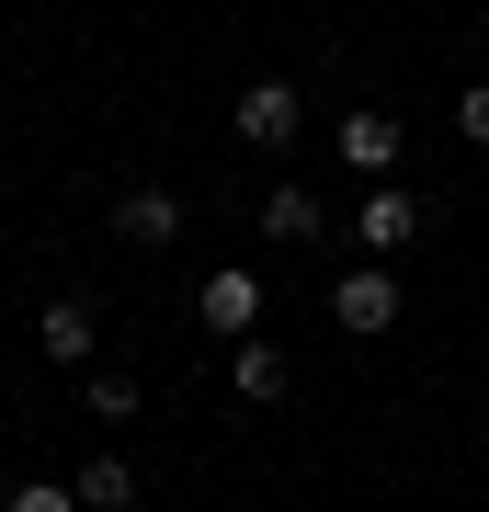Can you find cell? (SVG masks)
Wrapping results in <instances>:
<instances>
[{"label":"cell","mask_w":489,"mask_h":512,"mask_svg":"<svg viewBox=\"0 0 489 512\" xmlns=\"http://www.w3.org/2000/svg\"><path fill=\"white\" fill-rule=\"evenodd\" d=\"M330 319H342L353 342L399 330V274H387V262H353V274H342V296H330Z\"/></svg>","instance_id":"cell-1"},{"label":"cell","mask_w":489,"mask_h":512,"mask_svg":"<svg viewBox=\"0 0 489 512\" xmlns=\"http://www.w3.org/2000/svg\"><path fill=\"white\" fill-rule=\"evenodd\" d=\"M296 126H308V92L296 80H251L239 92V137L251 148H296Z\"/></svg>","instance_id":"cell-2"},{"label":"cell","mask_w":489,"mask_h":512,"mask_svg":"<svg viewBox=\"0 0 489 512\" xmlns=\"http://www.w3.org/2000/svg\"><path fill=\"white\" fill-rule=\"evenodd\" d=\"M114 239L171 251V239H182V194H171V183H126V194H114Z\"/></svg>","instance_id":"cell-3"},{"label":"cell","mask_w":489,"mask_h":512,"mask_svg":"<svg viewBox=\"0 0 489 512\" xmlns=\"http://www.w3.org/2000/svg\"><path fill=\"white\" fill-rule=\"evenodd\" d=\"M353 239H364V251H410V239H421V194L410 183H376V194H364V217H353Z\"/></svg>","instance_id":"cell-4"},{"label":"cell","mask_w":489,"mask_h":512,"mask_svg":"<svg viewBox=\"0 0 489 512\" xmlns=\"http://www.w3.org/2000/svg\"><path fill=\"white\" fill-rule=\"evenodd\" d=\"M194 308H205V330H217V342H251V330H262V285L228 262V274H205V296H194Z\"/></svg>","instance_id":"cell-5"},{"label":"cell","mask_w":489,"mask_h":512,"mask_svg":"<svg viewBox=\"0 0 489 512\" xmlns=\"http://www.w3.org/2000/svg\"><path fill=\"white\" fill-rule=\"evenodd\" d=\"M91 342H103V319H91L80 296H57V308L35 319V353H46V365H91Z\"/></svg>","instance_id":"cell-6"},{"label":"cell","mask_w":489,"mask_h":512,"mask_svg":"<svg viewBox=\"0 0 489 512\" xmlns=\"http://www.w3.org/2000/svg\"><path fill=\"white\" fill-rule=\"evenodd\" d=\"M228 376H239V399H285V387H296V365L262 342V330H251V342H228Z\"/></svg>","instance_id":"cell-7"},{"label":"cell","mask_w":489,"mask_h":512,"mask_svg":"<svg viewBox=\"0 0 489 512\" xmlns=\"http://www.w3.org/2000/svg\"><path fill=\"white\" fill-rule=\"evenodd\" d=\"M342 160L353 171H399V126L387 114H342Z\"/></svg>","instance_id":"cell-8"},{"label":"cell","mask_w":489,"mask_h":512,"mask_svg":"<svg viewBox=\"0 0 489 512\" xmlns=\"http://www.w3.org/2000/svg\"><path fill=\"white\" fill-rule=\"evenodd\" d=\"M69 490H80V512H126V501H137V467H126V456H91Z\"/></svg>","instance_id":"cell-9"},{"label":"cell","mask_w":489,"mask_h":512,"mask_svg":"<svg viewBox=\"0 0 489 512\" xmlns=\"http://www.w3.org/2000/svg\"><path fill=\"white\" fill-rule=\"evenodd\" d=\"M262 239H319V194L308 183H273L262 194Z\"/></svg>","instance_id":"cell-10"},{"label":"cell","mask_w":489,"mask_h":512,"mask_svg":"<svg viewBox=\"0 0 489 512\" xmlns=\"http://www.w3.org/2000/svg\"><path fill=\"white\" fill-rule=\"evenodd\" d=\"M0 512H80V490H69V478H23Z\"/></svg>","instance_id":"cell-11"},{"label":"cell","mask_w":489,"mask_h":512,"mask_svg":"<svg viewBox=\"0 0 489 512\" xmlns=\"http://www.w3.org/2000/svg\"><path fill=\"white\" fill-rule=\"evenodd\" d=\"M91 410H103V421H137V376H91Z\"/></svg>","instance_id":"cell-12"},{"label":"cell","mask_w":489,"mask_h":512,"mask_svg":"<svg viewBox=\"0 0 489 512\" xmlns=\"http://www.w3.org/2000/svg\"><path fill=\"white\" fill-rule=\"evenodd\" d=\"M455 126H467V137L489 148V80H467V92H455Z\"/></svg>","instance_id":"cell-13"}]
</instances>
